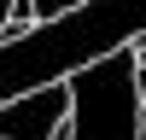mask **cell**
<instances>
[{
	"label": "cell",
	"instance_id": "obj_1",
	"mask_svg": "<svg viewBox=\"0 0 146 140\" xmlns=\"http://www.w3.org/2000/svg\"><path fill=\"white\" fill-rule=\"evenodd\" d=\"M129 35H146V0H82L53 23H29L18 41H0V99H18L41 82H64Z\"/></svg>",
	"mask_w": 146,
	"mask_h": 140
},
{
	"label": "cell",
	"instance_id": "obj_2",
	"mask_svg": "<svg viewBox=\"0 0 146 140\" xmlns=\"http://www.w3.org/2000/svg\"><path fill=\"white\" fill-rule=\"evenodd\" d=\"M146 93H140V47H111L70 70V140H146Z\"/></svg>",
	"mask_w": 146,
	"mask_h": 140
},
{
	"label": "cell",
	"instance_id": "obj_3",
	"mask_svg": "<svg viewBox=\"0 0 146 140\" xmlns=\"http://www.w3.org/2000/svg\"><path fill=\"white\" fill-rule=\"evenodd\" d=\"M64 123H70V76L0 99V140H53Z\"/></svg>",
	"mask_w": 146,
	"mask_h": 140
},
{
	"label": "cell",
	"instance_id": "obj_4",
	"mask_svg": "<svg viewBox=\"0 0 146 140\" xmlns=\"http://www.w3.org/2000/svg\"><path fill=\"white\" fill-rule=\"evenodd\" d=\"M82 0H35V23H53V18H64V12H76Z\"/></svg>",
	"mask_w": 146,
	"mask_h": 140
},
{
	"label": "cell",
	"instance_id": "obj_5",
	"mask_svg": "<svg viewBox=\"0 0 146 140\" xmlns=\"http://www.w3.org/2000/svg\"><path fill=\"white\" fill-rule=\"evenodd\" d=\"M53 140H70V123H64V128H58V134H53Z\"/></svg>",
	"mask_w": 146,
	"mask_h": 140
},
{
	"label": "cell",
	"instance_id": "obj_6",
	"mask_svg": "<svg viewBox=\"0 0 146 140\" xmlns=\"http://www.w3.org/2000/svg\"><path fill=\"white\" fill-rule=\"evenodd\" d=\"M140 64H146V35H140Z\"/></svg>",
	"mask_w": 146,
	"mask_h": 140
},
{
	"label": "cell",
	"instance_id": "obj_7",
	"mask_svg": "<svg viewBox=\"0 0 146 140\" xmlns=\"http://www.w3.org/2000/svg\"><path fill=\"white\" fill-rule=\"evenodd\" d=\"M140 93H146V64H140Z\"/></svg>",
	"mask_w": 146,
	"mask_h": 140
},
{
	"label": "cell",
	"instance_id": "obj_8",
	"mask_svg": "<svg viewBox=\"0 0 146 140\" xmlns=\"http://www.w3.org/2000/svg\"><path fill=\"white\" fill-rule=\"evenodd\" d=\"M140 134H146V123H140Z\"/></svg>",
	"mask_w": 146,
	"mask_h": 140
}]
</instances>
